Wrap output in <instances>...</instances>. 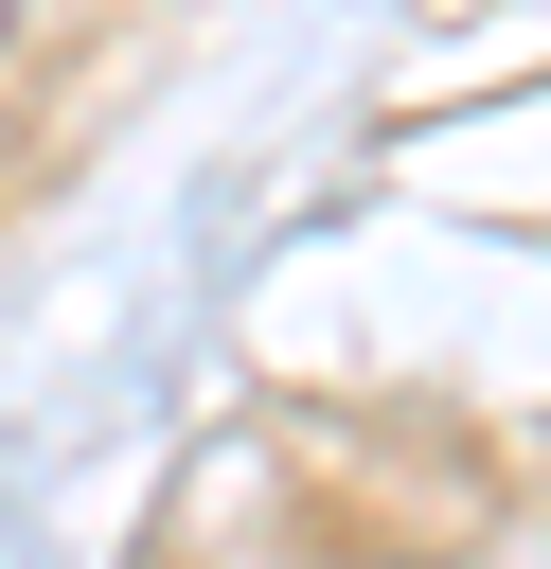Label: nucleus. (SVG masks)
I'll list each match as a JSON object with an SVG mask.
<instances>
[{
  "instance_id": "obj_1",
  "label": "nucleus",
  "mask_w": 551,
  "mask_h": 569,
  "mask_svg": "<svg viewBox=\"0 0 551 569\" xmlns=\"http://www.w3.org/2000/svg\"><path fill=\"white\" fill-rule=\"evenodd\" d=\"M18 18H36V0H0V36H18Z\"/></svg>"
}]
</instances>
